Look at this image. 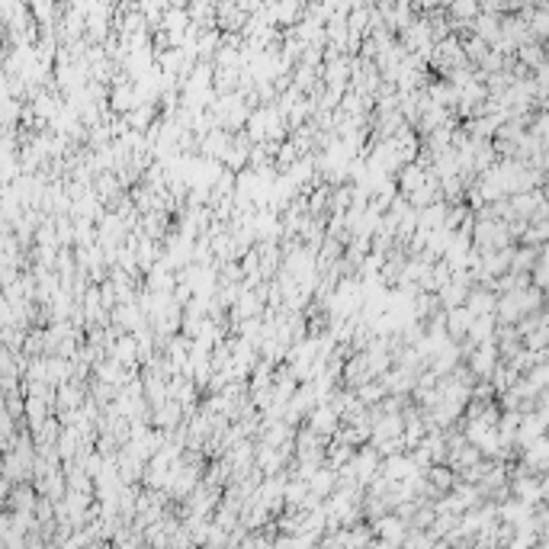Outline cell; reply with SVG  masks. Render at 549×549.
<instances>
[{
    "label": "cell",
    "instance_id": "14",
    "mask_svg": "<svg viewBox=\"0 0 549 549\" xmlns=\"http://www.w3.org/2000/svg\"><path fill=\"white\" fill-rule=\"evenodd\" d=\"M472 10H475V3H469V0H460V3H456V13H460V16H469Z\"/></svg>",
    "mask_w": 549,
    "mask_h": 549
},
{
    "label": "cell",
    "instance_id": "4",
    "mask_svg": "<svg viewBox=\"0 0 549 549\" xmlns=\"http://www.w3.org/2000/svg\"><path fill=\"white\" fill-rule=\"evenodd\" d=\"M517 462L524 466V469H530V472H546L549 469V440H546V434H539V437H533L530 443L517 447Z\"/></svg>",
    "mask_w": 549,
    "mask_h": 549
},
{
    "label": "cell",
    "instance_id": "3",
    "mask_svg": "<svg viewBox=\"0 0 549 549\" xmlns=\"http://www.w3.org/2000/svg\"><path fill=\"white\" fill-rule=\"evenodd\" d=\"M302 421L309 424V427H312V431L318 434V437H324V440H331L334 431L341 427V414L334 412V408H331L328 402H318L315 408H309V412H305Z\"/></svg>",
    "mask_w": 549,
    "mask_h": 549
},
{
    "label": "cell",
    "instance_id": "11",
    "mask_svg": "<svg viewBox=\"0 0 549 549\" xmlns=\"http://www.w3.org/2000/svg\"><path fill=\"white\" fill-rule=\"evenodd\" d=\"M431 103H437V107H456V87H453V84H434L431 87Z\"/></svg>",
    "mask_w": 549,
    "mask_h": 549
},
{
    "label": "cell",
    "instance_id": "2",
    "mask_svg": "<svg viewBox=\"0 0 549 549\" xmlns=\"http://www.w3.org/2000/svg\"><path fill=\"white\" fill-rule=\"evenodd\" d=\"M370 527H373V543H379V546H402L408 520H402L392 511H385L376 520H370Z\"/></svg>",
    "mask_w": 549,
    "mask_h": 549
},
{
    "label": "cell",
    "instance_id": "7",
    "mask_svg": "<svg viewBox=\"0 0 549 549\" xmlns=\"http://www.w3.org/2000/svg\"><path fill=\"white\" fill-rule=\"evenodd\" d=\"M495 302H498V293H491L485 286H472L462 305H466L472 315H495Z\"/></svg>",
    "mask_w": 549,
    "mask_h": 549
},
{
    "label": "cell",
    "instance_id": "6",
    "mask_svg": "<svg viewBox=\"0 0 549 549\" xmlns=\"http://www.w3.org/2000/svg\"><path fill=\"white\" fill-rule=\"evenodd\" d=\"M469 322H472V312L466 305H453V309H443V328L450 334V341H462L466 331H469Z\"/></svg>",
    "mask_w": 549,
    "mask_h": 549
},
{
    "label": "cell",
    "instance_id": "9",
    "mask_svg": "<svg viewBox=\"0 0 549 549\" xmlns=\"http://www.w3.org/2000/svg\"><path fill=\"white\" fill-rule=\"evenodd\" d=\"M546 238H549V222L546 219H537V222H527V228H524V235L517 241H524V245H546Z\"/></svg>",
    "mask_w": 549,
    "mask_h": 549
},
{
    "label": "cell",
    "instance_id": "13",
    "mask_svg": "<svg viewBox=\"0 0 549 549\" xmlns=\"http://www.w3.org/2000/svg\"><path fill=\"white\" fill-rule=\"evenodd\" d=\"M527 379L533 389H549V363H537V366H530L527 373H520Z\"/></svg>",
    "mask_w": 549,
    "mask_h": 549
},
{
    "label": "cell",
    "instance_id": "10",
    "mask_svg": "<svg viewBox=\"0 0 549 549\" xmlns=\"http://www.w3.org/2000/svg\"><path fill=\"white\" fill-rule=\"evenodd\" d=\"M530 276V286H537V289H546V280H549V254L543 251V254L533 260V267L527 270Z\"/></svg>",
    "mask_w": 549,
    "mask_h": 549
},
{
    "label": "cell",
    "instance_id": "1",
    "mask_svg": "<svg viewBox=\"0 0 549 549\" xmlns=\"http://www.w3.org/2000/svg\"><path fill=\"white\" fill-rule=\"evenodd\" d=\"M469 241L475 251H498L504 245H514L508 235V222L504 219H475L469 232Z\"/></svg>",
    "mask_w": 549,
    "mask_h": 549
},
{
    "label": "cell",
    "instance_id": "5",
    "mask_svg": "<svg viewBox=\"0 0 549 549\" xmlns=\"http://www.w3.org/2000/svg\"><path fill=\"white\" fill-rule=\"evenodd\" d=\"M187 418V412H183V405L174 402V399H167L164 405H157V408H151V424H155L157 431H174L177 424Z\"/></svg>",
    "mask_w": 549,
    "mask_h": 549
},
{
    "label": "cell",
    "instance_id": "8",
    "mask_svg": "<svg viewBox=\"0 0 549 549\" xmlns=\"http://www.w3.org/2000/svg\"><path fill=\"white\" fill-rule=\"evenodd\" d=\"M495 324H498V318H495V315H472V322H469V331H466V337H469L472 344L495 341Z\"/></svg>",
    "mask_w": 549,
    "mask_h": 549
},
{
    "label": "cell",
    "instance_id": "12",
    "mask_svg": "<svg viewBox=\"0 0 549 549\" xmlns=\"http://www.w3.org/2000/svg\"><path fill=\"white\" fill-rule=\"evenodd\" d=\"M520 344L530 347V350H543V347H549V328H546V324H539V328H533V331L524 334Z\"/></svg>",
    "mask_w": 549,
    "mask_h": 549
}]
</instances>
